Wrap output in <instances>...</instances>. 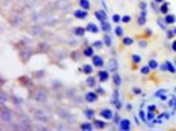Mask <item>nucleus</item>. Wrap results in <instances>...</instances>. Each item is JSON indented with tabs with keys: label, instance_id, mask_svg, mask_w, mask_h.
I'll return each mask as SVG.
<instances>
[{
	"label": "nucleus",
	"instance_id": "obj_34",
	"mask_svg": "<svg viewBox=\"0 0 176 131\" xmlns=\"http://www.w3.org/2000/svg\"><path fill=\"white\" fill-rule=\"evenodd\" d=\"M140 73L145 74V75H148V74L150 73V68H149V65H148V66H142V68H140Z\"/></svg>",
	"mask_w": 176,
	"mask_h": 131
},
{
	"label": "nucleus",
	"instance_id": "obj_35",
	"mask_svg": "<svg viewBox=\"0 0 176 131\" xmlns=\"http://www.w3.org/2000/svg\"><path fill=\"white\" fill-rule=\"evenodd\" d=\"M122 23H125V24L131 23V15H123L122 17Z\"/></svg>",
	"mask_w": 176,
	"mask_h": 131
},
{
	"label": "nucleus",
	"instance_id": "obj_17",
	"mask_svg": "<svg viewBox=\"0 0 176 131\" xmlns=\"http://www.w3.org/2000/svg\"><path fill=\"white\" fill-rule=\"evenodd\" d=\"M92 124H94L95 128H98V130H104L106 127H107V124H106V121L102 119V121H98V119H92Z\"/></svg>",
	"mask_w": 176,
	"mask_h": 131
},
{
	"label": "nucleus",
	"instance_id": "obj_22",
	"mask_svg": "<svg viewBox=\"0 0 176 131\" xmlns=\"http://www.w3.org/2000/svg\"><path fill=\"white\" fill-rule=\"evenodd\" d=\"M95 17H96L99 21H106V20H107V12H106V11H95Z\"/></svg>",
	"mask_w": 176,
	"mask_h": 131
},
{
	"label": "nucleus",
	"instance_id": "obj_14",
	"mask_svg": "<svg viewBox=\"0 0 176 131\" xmlns=\"http://www.w3.org/2000/svg\"><path fill=\"white\" fill-rule=\"evenodd\" d=\"M134 44V38L133 36H123L122 38V42H121V47L123 48V47H131Z\"/></svg>",
	"mask_w": 176,
	"mask_h": 131
},
{
	"label": "nucleus",
	"instance_id": "obj_33",
	"mask_svg": "<svg viewBox=\"0 0 176 131\" xmlns=\"http://www.w3.org/2000/svg\"><path fill=\"white\" fill-rule=\"evenodd\" d=\"M92 45H94L95 50H101L106 44H104V41H95V42H92Z\"/></svg>",
	"mask_w": 176,
	"mask_h": 131
},
{
	"label": "nucleus",
	"instance_id": "obj_2",
	"mask_svg": "<svg viewBox=\"0 0 176 131\" xmlns=\"http://www.w3.org/2000/svg\"><path fill=\"white\" fill-rule=\"evenodd\" d=\"M96 78H98L99 83H106V81H108V80L111 78V73L108 71L107 68H106V69L101 68V69H98V73H96Z\"/></svg>",
	"mask_w": 176,
	"mask_h": 131
},
{
	"label": "nucleus",
	"instance_id": "obj_7",
	"mask_svg": "<svg viewBox=\"0 0 176 131\" xmlns=\"http://www.w3.org/2000/svg\"><path fill=\"white\" fill-rule=\"evenodd\" d=\"M98 116L101 117V119H104V121H111V119L114 117V113H113L110 109H101V110L98 112Z\"/></svg>",
	"mask_w": 176,
	"mask_h": 131
},
{
	"label": "nucleus",
	"instance_id": "obj_28",
	"mask_svg": "<svg viewBox=\"0 0 176 131\" xmlns=\"http://www.w3.org/2000/svg\"><path fill=\"white\" fill-rule=\"evenodd\" d=\"M137 24H138V26H145V24H146V14H145V11L140 14L138 20H137Z\"/></svg>",
	"mask_w": 176,
	"mask_h": 131
},
{
	"label": "nucleus",
	"instance_id": "obj_30",
	"mask_svg": "<svg viewBox=\"0 0 176 131\" xmlns=\"http://www.w3.org/2000/svg\"><path fill=\"white\" fill-rule=\"evenodd\" d=\"M149 68H150V69H158V68H160V63H158V62H157V60H154V59H150V60H149Z\"/></svg>",
	"mask_w": 176,
	"mask_h": 131
},
{
	"label": "nucleus",
	"instance_id": "obj_38",
	"mask_svg": "<svg viewBox=\"0 0 176 131\" xmlns=\"http://www.w3.org/2000/svg\"><path fill=\"white\" fill-rule=\"evenodd\" d=\"M95 90L98 92V95H99V97H104V95H106V90H104L102 87H95Z\"/></svg>",
	"mask_w": 176,
	"mask_h": 131
},
{
	"label": "nucleus",
	"instance_id": "obj_10",
	"mask_svg": "<svg viewBox=\"0 0 176 131\" xmlns=\"http://www.w3.org/2000/svg\"><path fill=\"white\" fill-rule=\"evenodd\" d=\"M74 17L77 18V20H86L87 17H89V11H86V9H77V11H74Z\"/></svg>",
	"mask_w": 176,
	"mask_h": 131
},
{
	"label": "nucleus",
	"instance_id": "obj_3",
	"mask_svg": "<svg viewBox=\"0 0 176 131\" xmlns=\"http://www.w3.org/2000/svg\"><path fill=\"white\" fill-rule=\"evenodd\" d=\"M98 100H99V95H98L96 90H87L84 93V101L87 102V104H95Z\"/></svg>",
	"mask_w": 176,
	"mask_h": 131
},
{
	"label": "nucleus",
	"instance_id": "obj_15",
	"mask_svg": "<svg viewBox=\"0 0 176 131\" xmlns=\"http://www.w3.org/2000/svg\"><path fill=\"white\" fill-rule=\"evenodd\" d=\"M86 30H87L89 33H99V32H101V27H99V26H96L95 23H87Z\"/></svg>",
	"mask_w": 176,
	"mask_h": 131
},
{
	"label": "nucleus",
	"instance_id": "obj_37",
	"mask_svg": "<svg viewBox=\"0 0 176 131\" xmlns=\"http://www.w3.org/2000/svg\"><path fill=\"white\" fill-rule=\"evenodd\" d=\"M166 33H167V38H169V39H173V36H175L173 29H167V30H166Z\"/></svg>",
	"mask_w": 176,
	"mask_h": 131
},
{
	"label": "nucleus",
	"instance_id": "obj_9",
	"mask_svg": "<svg viewBox=\"0 0 176 131\" xmlns=\"http://www.w3.org/2000/svg\"><path fill=\"white\" fill-rule=\"evenodd\" d=\"M18 85L23 87H30L32 86V83H33V78H30V77H27V75H21V77H18Z\"/></svg>",
	"mask_w": 176,
	"mask_h": 131
},
{
	"label": "nucleus",
	"instance_id": "obj_6",
	"mask_svg": "<svg viewBox=\"0 0 176 131\" xmlns=\"http://www.w3.org/2000/svg\"><path fill=\"white\" fill-rule=\"evenodd\" d=\"M81 51H83V56L84 58H94V54H95V48H94V45L92 44H84L83 47H81Z\"/></svg>",
	"mask_w": 176,
	"mask_h": 131
},
{
	"label": "nucleus",
	"instance_id": "obj_41",
	"mask_svg": "<svg viewBox=\"0 0 176 131\" xmlns=\"http://www.w3.org/2000/svg\"><path fill=\"white\" fill-rule=\"evenodd\" d=\"M133 93H134V95H140V93H142V89H140V87H133Z\"/></svg>",
	"mask_w": 176,
	"mask_h": 131
},
{
	"label": "nucleus",
	"instance_id": "obj_18",
	"mask_svg": "<svg viewBox=\"0 0 176 131\" xmlns=\"http://www.w3.org/2000/svg\"><path fill=\"white\" fill-rule=\"evenodd\" d=\"M57 115L62 117V119H66L68 115H72V113L68 110L66 107H59V109H57Z\"/></svg>",
	"mask_w": 176,
	"mask_h": 131
},
{
	"label": "nucleus",
	"instance_id": "obj_8",
	"mask_svg": "<svg viewBox=\"0 0 176 131\" xmlns=\"http://www.w3.org/2000/svg\"><path fill=\"white\" fill-rule=\"evenodd\" d=\"M118 66H119V62H118V59L116 58H110L107 60V69L110 73H118Z\"/></svg>",
	"mask_w": 176,
	"mask_h": 131
},
{
	"label": "nucleus",
	"instance_id": "obj_4",
	"mask_svg": "<svg viewBox=\"0 0 176 131\" xmlns=\"http://www.w3.org/2000/svg\"><path fill=\"white\" fill-rule=\"evenodd\" d=\"M92 65H94L96 69H101V68L106 66V59L102 58L101 54H94V58H92Z\"/></svg>",
	"mask_w": 176,
	"mask_h": 131
},
{
	"label": "nucleus",
	"instance_id": "obj_43",
	"mask_svg": "<svg viewBox=\"0 0 176 131\" xmlns=\"http://www.w3.org/2000/svg\"><path fill=\"white\" fill-rule=\"evenodd\" d=\"M172 51H173V53H176V39H173V41H172Z\"/></svg>",
	"mask_w": 176,
	"mask_h": 131
},
{
	"label": "nucleus",
	"instance_id": "obj_24",
	"mask_svg": "<svg viewBox=\"0 0 176 131\" xmlns=\"http://www.w3.org/2000/svg\"><path fill=\"white\" fill-rule=\"evenodd\" d=\"M99 27H101V30H102L104 33H108V32L111 30V26H110V23H108L107 20H106V21H101V26H99Z\"/></svg>",
	"mask_w": 176,
	"mask_h": 131
},
{
	"label": "nucleus",
	"instance_id": "obj_21",
	"mask_svg": "<svg viewBox=\"0 0 176 131\" xmlns=\"http://www.w3.org/2000/svg\"><path fill=\"white\" fill-rule=\"evenodd\" d=\"M164 21H166V24H167V26H169V24H175V23H176V15H173V14L164 15Z\"/></svg>",
	"mask_w": 176,
	"mask_h": 131
},
{
	"label": "nucleus",
	"instance_id": "obj_19",
	"mask_svg": "<svg viewBox=\"0 0 176 131\" xmlns=\"http://www.w3.org/2000/svg\"><path fill=\"white\" fill-rule=\"evenodd\" d=\"M86 27H81V26H77V27H74V30H72V33L75 35V36H84L86 35Z\"/></svg>",
	"mask_w": 176,
	"mask_h": 131
},
{
	"label": "nucleus",
	"instance_id": "obj_45",
	"mask_svg": "<svg viewBox=\"0 0 176 131\" xmlns=\"http://www.w3.org/2000/svg\"><path fill=\"white\" fill-rule=\"evenodd\" d=\"M154 2H155V3H160V5H161V3H164V0H154Z\"/></svg>",
	"mask_w": 176,
	"mask_h": 131
},
{
	"label": "nucleus",
	"instance_id": "obj_23",
	"mask_svg": "<svg viewBox=\"0 0 176 131\" xmlns=\"http://www.w3.org/2000/svg\"><path fill=\"white\" fill-rule=\"evenodd\" d=\"M169 2H164V3H161V6H160V14L161 15H167L169 14Z\"/></svg>",
	"mask_w": 176,
	"mask_h": 131
},
{
	"label": "nucleus",
	"instance_id": "obj_16",
	"mask_svg": "<svg viewBox=\"0 0 176 131\" xmlns=\"http://www.w3.org/2000/svg\"><path fill=\"white\" fill-rule=\"evenodd\" d=\"M96 81H98V78H95V77H92V75H87V78H86V86L90 87V89H95L96 87Z\"/></svg>",
	"mask_w": 176,
	"mask_h": 131
},
{
	"label": "nucleus",
	"instance_id": "obj_32",
	"mask_svg": "<svg viewBox=\"0 0 176 131\" xmlns=\"http://www.w3.org/2000/svg\"><path fill=\"white\" fill-rule=\"evenodd\" d=\"M102 41H104V44L107 45L108 48H110V47L113 45V42H111V38L108 36V33H106V35H104V38H102Z\"/></svg>",
	"mask_w": 176,
	"mask_h": 131
},
{
	"label": "nucleus",
	"instance_id": "obj_25",
	"mask_svg": "<svg viewBox=\"0 0 176 131\" xmlns=\"http://www.w3.org/2000/svg\"><path fill=\"white\" fill-rule=\"evenodd\" d=\"M78 5H80L81 9H86V11L90 9V3H89V0H78Z\"/></svg>",
	"mask_w": 176,
	"mask_h": 131
},
{
	"label": "nucleus",
	"instance_id": "obj_26",
	"mask_svg": "<svg viewBox=\"0 0 176 131\" xmlns=\"http://www.w3.org/2000/svg\"><path fill=\"white\" fill-rule=\"evenodd\" d=\"M80 58H84V56H83V51H72V53H71V59H72V60H75V62H78V59Z\"/></svg>",
	"mask_w": 176,
	"mask_h": 131
},
{
	"label": "nucleus",
	"instance_id": "obj_42",
	"mask_svg": "<svg viewBox=\"0 0 176 131\" xmlns=\"http://www.w3.org/2000/svg\"><path fill=\"white\" fill-rule=\"evenodd\" d=\"M44 71H39V73H35L33 74V78H36V77H44Z\"/></svg>",
	"mask_w": 176,
	"mask_h": 131
},
{
	"label": "nucleus",
	"instance_id": "obj_12",
	"mask_svg": "<svg viewBox=\"0 0 176 131\" xmlns=\"http://www.w3.org/2000/svg\"><path fill=\"white\" fill-rule=\"evenodd\" d=\"M131 66H133V69H138V65H140V62H142V58L138 56V54H131Z\"/></svg>",
	"mask_w": 176,
	"mask_h": 131
},
{
	"label": "nucleus",
	"instance_id": "obj_46",
	"mask_svg": "<svg viewBox=\"0 0 176 131\" xmlns=\"http://www.w3.org/2000/svg\"><path fill=\"white\" fill-rule=\"evenodd\" d=\"M173 33H175V36H176V27H175V29H173Z\"/></svg>",
	"mask_w": 176,
	"mask_h": 131
},
{
	"label": "nucleus",
	"instance_id": "obj_31",
	"mask_svg": "<svg viewBox=\"0 0 176 131\" xmlns=\"http://www.w3.org/2000/svg\"><path fill=\"white\" fill-rule=\"evenodd\" d=\"M114 33H116V36H119V38H123L125 35H123V27L121 26H116L114 27Z\"/></svg>",
	"mask_w": 176,
	"mask_h": 131
},
{
	"label": "nucleus",
	"instance_id": "obj_20",
	"mask_svg": "<svg viewBox=\"0 0 176 131\" xmlns=\"http://www.w3.org/2000/svg\"><path fill=\"white\" fill-rule=\"evenodd\" d=\"M119 128L121 130H131V121L130 119H122L121 124H119Z\"/></svg>",
	"mask_w": 176,
	"mask_h": 131
},
{
	"label": "nucleus",
	"instance_id": "obj_44",
	"mask_svg": "<svg viewBox=\"0 0 176 131\" xmlns=\"http://www.w3.org/2000/svg\"><path fill=\"white\" fill-rule=\"evenodd\" d=\"M140 8L145 11V9H146V3H145V2H140Z\"/></svg>",
	"mask_w": 176,
	"mask_h": 131
},
{
	"label": "nucleus",
	"instance_id": "obj_5",
	"mask_svg": "<svg viewBox=\"0 0 176 131\" xmlns=\"http://www.w3.org/2000/svg\"><path fill=\"white\" fill-rule=\"evenodd\" d=\"M0 117H2V122H3V124H6V122H11V121H12V112H11V110H9L5 104L2 105V116H0Z\"/></svg>",
	"mask_w": 176,
	"mask_h": 131
},
{
	"label": "nucleus",
	"instance_id": "obj_39",
	"mask_svg": "<svg viewBox=\"0 0 176 131\" xmlns=\"http://www.w3.org/2000/svg\"><path fill=\"white\" fill-rule=\"evenodd\" d=\"M166 66H167V69H169L170 73H176V69L173 68V65H172L170 62H166Z\"/></svg>",
	"mask_w": 176,
	"mask_h": 131
},
{
	"label": "nucleus",
	"instance_id": "obj_11",
	"mask_svg": "<svg viewBox=\"0 0 176 131\" xmlns=\"http://www.w3.org/2000/svg\"><path fill=\"white\" fill-rule=\"evenodd\" d=\"M80 71L83 74H86V75H92L94 71H95V66L92 65V63H90V65H89V63H84V65L80 68Z\"/></svg>",
	"mask_w": 176,
	"mask_h": 131
},
{
	"label": "nucleus",
	"instance_id": "obj_29",
	"mask_svg": "<svg viewBox=\"0 0 176 131\" xmlns=\"http://www.w3.org/2000/svg\"><path fill=\"white\" fill-rule=\"evenodd\" d=\"M83 113H84V116L87 117V119H95V110H92V109H87Z\"/></svg>",
	"mask_w": 176,
	"mask_h": 131
},
{
	"label": "nucleus",
	"instance_id": "obj_40",
	"mask_svg": "<svg viewBox=\"0 0 176 131\" xmlns=\"http://www.w3.org/2000/svg\"><path fill=\"white\" fill-rule=\"evenodd\" d=\"M138 47H142V48H146V47H148V41H146V39H142V41L138 42Z\"/></svg>",
	"mask_w": 176,
	"mask_h": 131
},
{
	"label": "nucleus",
	"instance_id": "obj_36",
	"mask_svg": "<svg viewBox=\"0 0 176 131\" xmlns=\"http://www.w3.org/2000/svg\"><path fill=\"white\" fill-rule=\"evenodd\" d=\"M122 21V17L119 14H114L113 15V23H116V24H118V23H121Z\"/></svg>",
	"mask_w": 176,
	"mask_h": 131
},
{
	"label": "nucleus",
	"instance_id": "obj_27",
	"mask_svg": "<svg viewBox=\"0 0 176 131\" xmlns=\"http://www.w3.org/2000/svg\"><path fill=\"white\" fill-rule=\"evenodd\" d=\"M94 124H90V122H84V124H80V130H86V131H90L94 130Z\"/></svg>",
	"mask_w": 176,
	"mask_h": 131
},
{
	"label": "nucleus",
	"instance_id": "obj_13",
	"mask_svg": "<svg viewBox=\"0 0 176 131\" xmlns=\"http://www.w3.org/2000/svg\"><path fill=\"white\" fill-rule=\"evenodd\" d=\"M111 81H113V86L119 87L122 85V77L119 75V73H113L111 74Z\"/></svg>",
	"mask_w": 176,
	"mask_h": 131
},
{
	"label": "nucleus",
	"instance_id": "obj_1",
	"mask_svg": "<svg viewBox=\"0 0 176 131\" xmlns=\"http://www.w3.org/2000/svg\"><path fill=\"white\" fill-rule=\"evenodd\" d=\"M30 92H32V93H30L32 100L39 102V104H44V102L48 100V89L45 86H42V85H38V86L32 87Z\"/></svg>",
	"mask_w": 176,
	"mask_h": 131
}]
</instances>
